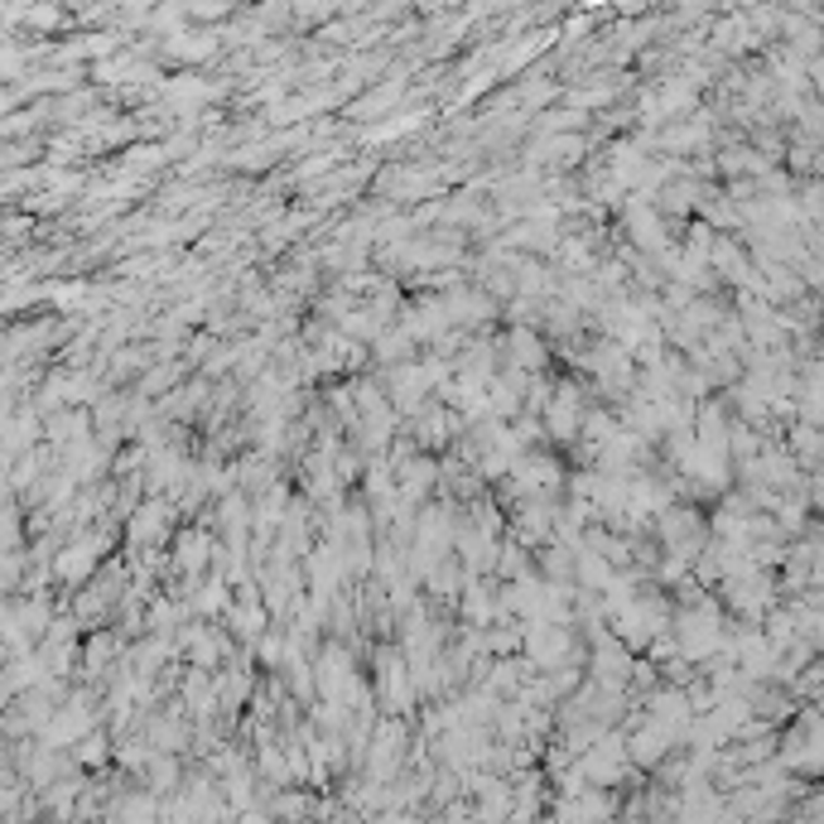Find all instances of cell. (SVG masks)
I'll use <instances>...</instances> for the list:
<instances>
[{
	"label": "cell",
	"instance_id": "1",
	"mask_svg": "<svg viewBox=\"0 0 824 824\" xmlns=\"http://www.w3.org/2000/svg\"><path fill=\"white\" fill-rule=\"evenodd\" d=\"M681 641L689 656H709L719 646V617L709 608L689 612V617H681Z\"/></svg>",
	"mask_w": 824,
	"mask_h": 824
}]
</instances>
